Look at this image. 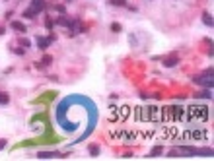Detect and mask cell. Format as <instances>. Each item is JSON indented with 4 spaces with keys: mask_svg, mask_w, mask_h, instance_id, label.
<instances>
[{
    "mask_svg": "<svg viewBox=\"0 0 214 161\" xmlns=\"http://www.w3.org/2000/svg\"><path fill=\"white\" fill-rule=\"evenodd\" d=\"M202 21H205L208 27L212 25V16H210V12H202Z\"/></svg>",
    "mask_w": 214,
    "mask_h": 161,
    "instance_id": "44dd1931",
    "label": "cell"
},
{
    "mask_svg": "<svg viewBox=\"0 0 214 161\" xmlns=\"http://www.w3.org/2000/svg\"><path fill=\"white\" fill-rule=\"evenodd\" d=\"M131 111H132V107H128V105L117 107V120H119V122H125L128 116H131Z\"/></svg>",
    "mask_w": 214,
    "mask_h": 161,
    "instance_id": "8992f818",
    "label": "cell"
},
{
    "mask_svg": "<svg viewBox=\"0 0 214 161\" xmlns=\"http://www.w3.org/2000/svg\"><path fill=\"white\" fill-rule=\"evenodd\" d=\"M189 134H191V142H205V140H208V130L202 128V126H191Z\"/></svg>",
    "mask_w": 214,
    "mask_h": 161,
    "instance_id": "3957f363",
    "label": "cell"
},
{
    "mask_svg": "<svg viewBox=\"0 0 214 161\" xmlns=\"http://www.w3.org/2000/svg\"><path fill=\"white\" fill-rule=\"evenodd\" d=\"M111 29H113L115 33H121V31H123V27H121L119 23H113V25H111Z\"/></svg>",
    "mask_w": 214,
    "mask_h": 161,
    "instance_id": "4316f807",
    "label": "cell"
},
{
    "mask_svg": "<svg viewBox=\"0 0 214 161\" xmlns=\"http://www.w3.org/2000/svg\"><path fill=\"white\" fill-rule=\"evenodd\" d=\"M12 51H14V52H16V55H20V56H21V55H24V52H25V51H24V49H12Z\"/></svg>",
    "mask_w": 214,
    "mask_h": 161,
    "instance_id": "f546056e",
    "label": "cell"
},
{
    "mask_svg": "<svg viewBox=\"0 0 214 161\" xmlns=\"http://www.w3.org/2000/svg\"><path fill=\"white\" fill-rule=\"evenodd\" d=\"M51 43H53L51 37H37V49H39V51H45L47 47L51 45Z\"/></svg>",
    "mask_w": 214,
    "mask_h": 161,
    "instance_id": "8fae6325",
    "label": "cell"
},
{
    "mask_svg": "<svg viewBox=\"0 0 214 161\" xmlns=\"http://www.w3.org/2000/svg\"><path fill=\"white\" fill-rule=\"evenodd\" d=\"M45 27L47 29H53V27H55V21H53V20H45Z\"/></svg>",
    "mask_w": 214,
    "mask_h": 161,
    "instance_id": "484cf974",
    "label": "cell"
},
{
    "mask_svg": "<svg viewBox=\"0 0 214 161\" xmlns=\"http://www.w3.org/2000/svg\"><path fill=\"white\" fill-rule=\"evenodd\" d=\"M177 62H179L177 56H173V58H165V60H164V66H165V68H173V66H177Z\"/></svg>",
    "mask_w": 214,
    "mask_h": 161,
    "instance_id": "ac0fdd59",
    "label": "cell"
},
{
    "mask_svg": "<svg viewBox=\"0 0 214 161\" xmlns=\"http://www.w3.org/2000/svg\"><path fill=\"white\" fill-rule=\"evenodd\" d=\"M39 159H58V157H68V153H58V152H39Z\"/></svg>",
    "mask_w": 214,
    "mask_h": 161,
    "instance_id": "52a82bcc",
    "label": "cell"
},
{
    "mask_svg": "<svg viewBox=\"0 0 214 161\" xmlns=\"http://www.w3.org/2000/svg\"><path fill=\"white\" fill-rule=\"evenodd\" d=\"M195 97L197 99H210L212 97V93H210V89H202V91H199V93H195Z\"/></svg>",
    "mask_w": 214,
    "mask_h": 161,
    "instance_id": "e0dca14e",
    "label": "cell"
},
{
    "mask_svg": "<svg viewBox=\"0 0 214 161\" xmlns=\"http://www.w3.org/2000/svg\"><path fill=\"white\" fill-rule=\"evenodd\" d=\"M4 31H6V29H4V27H0V35H4Z\"/></svg>",
    "mask_w": 214,
    "mask_h": 161,
    "instance_id": "1f68e13d",
    "label": "cell"
},
{
    "mask_svg": "<svg viewBox=\"0 0 214 161\" xmlns=\"http://www.w3.org/2000/svg\"><path fill=\"white\" fill-rule=\"evenodd\" d=\"M111 4H115V6H127V0H109Z\"/></svg>",
    "mask_w": 214,
    "mask_h": 161,
    "instance_id": "d4e9b609",
    "label": "cell"
},
{
    "mask_svg": "<svg viewBox=\"0 0 214 161\" xmlns=\"http://www.w3.org/2000/svg\"><path fill=\"white\" fill-rule=\"evenodd\" d=\"M10 27H12L14 31H20V33H25V31H28V27H25L21 21H12V23H10Z\"/></svg>",
    "mask_w": 214,
    "mask_h": 161,
    "instance_id": "4fadbf2b",
    "label": "cell"
},
{
    "mask_svg": "<svg viewBox=\"0 0 214 161\" xmlns=\"http://www.w3.org/2000/svg\"><path fill=\"white\" fill-rule=\"evenodd\" d=\"M156 128H158V126H148L146 130L138 132V136H140L142 140H154V136H156Z\"/></svg>",
    "mask_w": 214,
    "mask_h": 161,
    "instance_id": "9c48e42d",
    "label": "cell"
},
{
    "mask_svg": "<svg viewBox=\"0 0 214 161\" xmlns=\"http://www.w3.org/2000/svg\"><path fill=\"white\" fill-rule=\"evenodd\" d=\"M10 103V97L6 93H2V91H0V105H8Z\"/></svg>",
    "mask_w": 214,
    "mask_h": 161,
    "instance_id": "cb8c5ba5",
    "label": "cell"
},
{
    "mask_svg": "<svg viewBox=\"0 0 214 161\" xmlns=\"http://www.w3.org/2000/svg\"><path fill=\"white\" fill-rule=\"evenodd\" d=\"M168 122H173V111L169 107H162V124H168Z\"/></svg>",
    "mask_w": 214,
    "mask_h": 161,
    "instance_id": "ba28073f",
    "label": "cell"
},
{
    "mask_svg": "<svg viewBox=\"0 0 214 161\" xmlns=\"http://www.w3.org/2000/svg\"><path fill=\"white\" fill-rule=\"evenodd\" d=\"M148 111H150V116H148L150 124H162V109L156 105H148Z\"/></svg>",
    "mask_w": 214,
    "mask_h": 161,
    "instance_id": "277c9868",
    "label": "cell"
},
{
    "mask_svg": "<svg viewBox=\"0 0 214 161\" xmlns=\"http://www.w3.org/2000/svg\"><path fill=\"white\" fill-rule=\"evenodd\" d=\"M162 153H164V148H162V146H156V148H152V149H150L148 157H156V155H162Z\"/></svg>",
    "mask_w": 214,
    "mask_h": 161,
    "instance_id": "d6986e66",
    "label": "cell"
},
{
    "mask_svg": "<svg viewBox=\"0 0 214 161\" xmlns=\"http://www.w3.org/2000/svg\"><path fill=\"white\" fill-rule=\"evenodd\" d=\"M55 23H57V25H64V27H72L74 21H72V20H68L66 16H61V18H57Z\"/></svg>",
    "mask_w": 214,
    "mask_h": 161,
    "instance_id": "7c38bea8",
    "label": "cell"
},
{
    "mask_svg": "<svg viewBox=\"0 0 214 161\" xmlns=\"http://www.w3.org/2000/svg\"><path fill=\"white\" fill-rule=\"evenodd\" d=\"M31 8L37 10V12H41L43 8H47V2L45 0H33V2H31Z\"/></svg>",
    "mask_w": 214,
    "mask_h": 161,
    "instance_id": "9a60e30c",
    "label": "cell"
},
{
    "mask_svg": "<svg viewBox=\"0 0 214 161\" xmlns=\"http://www.w3.org/2000/svg\"><path fill=\"white\" fill-rule=\"evenodd\" d=\"M37 14H39V12H37V10H33V8H28V10H25V12H24V18H25V20H33Z\"/></svg>",
    "mask_w": 214,
    "mask_h": 161,
    "instance_id": "ffe728a7",
    "label": "cell"
},
{
    "mask_svg": "<svg viewBox=\"0 0 214 161\" xmlns=\"http://www.w3.org/2000/svg\"><path fill=\"white\" fill-rule=\"evenodd\" d=\"M6 148V140H0V149H4Z\"/></svg>",
    "mask_w": 214,
    "mask_h": 161,
    "instance_id": "4dcf8cb0",
    "label": "cell"
},
{
    "mask_svg": "<svg viewBox=\"0 0 214 161\" xmlns=\"http://www.w3.org/2000/svg\"><path fill=\"white\" fill-rule=\"evenodd\" d=\"M119 140L121 142H127V144H135L136 140H138V130H121V134H119Z\"/></svg>",
    "mask_w": 214,
    "mask_h": 161,
    "instance_id": "5b68a950",
    "label": "cell"
},
{
    "mask_svg": "<svg viewBox=\"0 0 214 161\" xmlns=\"http://www.w3.org/2000/svg\"><path fill=\"white\" fill-rule=\"evenodd\" d=\"M187 111H189V115H191V119L193 122H206L208 119H210V109H208L206 105H189V107H185Z\"/></svg>",
    "mask_w": 214,
    "mask_h": 161,
    "instance_id": "6da1fadb",
    "label": "cell"
},
{
    "mask_svg": "<svg viewBox=\"0 0 214 161\" xmlns=\"http://www.w3.org/2000/svg\"><path fill=\"white\" fill-rule=\"evenodd\" d=\"M168 157H183V155H181L179 148H173V149H169V152H168Z\"/></svg>",
    "mask_w": 214,
    "mask_h": 161,
    "instance_id": "7402d4cb",
    "label": "cell"
},
{
    "mask_svg": "<svg viewBox=\"0 0 214 161\" xmlns=\"http://www.w3.org/2000/svg\"><path fill=\"white\" fill-rule=\"evenodd\" d=\"M55 10H57V12H61V14H64V6H61V4H55Z\"/></svg>",
    "mask_w": 214,
    "mask_h": 161,
    "instance_id": "f1b7e54d",
    "label": "cell"
},
{
    "mask_svg": "<svg viewBox=\"0 0 214 161\" xmlns=\"http://www.w3.org/2000/svg\"><path fill=\"white\" fill-rule=\"evenodd\" d=\"M20 45L21 47H31V41L29 39H20Z\"/></svg>",
    "mask_w": 214,
    "mask_h": 161,
    "instance_id": "83f0119b",
    "label": "cell"
},
{
    "mask_svg": "<svg viewBox=\"0 0 214 161\" xmlns=\"http://www.w3.org/2000/svg\"><path fill=\"white\" fill-rule=\"evenodd\" d=\"M88 152L92 153V155H99V152H101V149H99V146H95V144H92V146L88 148Z\"/></svg>",
    "mask_w": 214,
    "mask_h": 161,
    "instance_id": "603a6c76",
    "label": "cell"
},
{
    "mask_svg": "<svg viewBox=\"0 0 214 161\" xmlns=\"http://www.w3.org/2000/svg\"><path fill=\"white\" fill-rule=\"evenodd\" d=\"M177 130H179V126H173V122H168V124L162 126L160 132H156L154 140H158V142H173L175 136H177Z\"/></svg>",
    "mask_w": 214,
    "mask_h": 161,
    "instance_id": "7a4b0ae2",
    "label": "cell"
},
{
    "mask_svg": "<svg viewBox=\"0 0 214 161\" xmlns=\"http://www.w3.org/2000/svg\"><path fill=\"white\" fill-rule=\"evenodd\" d=\"M193 82L199 84V85H205V88H208V89H210V88H212V84H214L210 76H197L195 80H193Z\"/></svg>",
    "mask_w": 214,
    "mask_h": 161,
    "instance_id": "30bf717a",
    "label": "cell"
},
{
    "mask_svg": "<svg viewBox=\"0 0 214 161\" xmlns=\"http://www.w3.org/2000/svg\"><path fill=\"white\" fill-rule=\"evenodd\" d=\"M51 62H53V56H51V55H45V56L41 58V62H37L35 66H37V68H45V66H49Z\"/></svg>",
    "mask_w": 214,
    "mask_h": 161,
    "instance_id": "5bb4252c",
    "label": "cell"
},
{
    "mask_svg": "<svg viewBox=\"0 0 214 161\" xmlns=\"http://www.w3.org/2000/svg\"><path fill=\"white\" fill-rule=\"evenodd\" d=\"M121 130H123V126H115V128H111V130H109V138H111V140H119Z\"/></svg>",
    "mask_w": 214,
    "mask_h": 161,
    "instance_id": "2e32d148",
    "label": "cell"
}]
</instances>
